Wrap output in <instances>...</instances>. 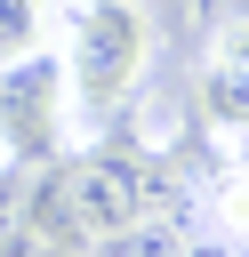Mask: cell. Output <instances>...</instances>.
Returning <instances> with one entry per match:
<instances>
[{"label":"cell","mask_w":249,"mask_h":257,"mask_svg":"<svg viewBox=\"0 0 249 257\" xmlns=\"http://www.w3.org/2000/svg\"><path fill=\"white\" fill-rule=\"evenodd\" d=\"M153 8L145 0H80L72 32H64V104H72V137H96L129 112V96L153 72Z\"/></svg>","instance_id":"1"},{"label":"cell","mask_w":249,"mask_h":257,"mask_svg":"<svg viewBox=\"0 0 249 257\" xmlns=\"http://www.w3.org/2000/svg\"><path fill=\"white\" fill-rule=\"evenodd\" d=\"M0 145L8 161L40 169V161H64L72 145V104H64V56H16L0 64Z\"/></svg>","instance_id":"2"},{"label":"cell","mask_w":249,"mask_h":257,"mask_svg":"<svg viewBox=\"0 0 249 257\" xmlns=\"http://www.w3.org/2000/svg\"><path fill=\"white\" fill-rule=\"evenodd\" d=\"M64 193H72V217L88 225V241H112V233H129L161 209V177H153L145 153H72Z\"/></svg>","instance_id":"3"},{"label":"cell","mask_w":249,"mask_h":257,"mask_svg":"<svg viewBox=\"0 0 249 257\" xmlns=\"http://www.w3.org/2000/svg\"><path fill=\"white\" fill-rule=\"evenodd\" d=\"M193 104H201L209 128L249 137V24H217V40L201 56V80H193Z\"/></svg>","instance_id":"4"},{"label":"cell","mask_w":249,"mask_h":257,"mask_svg":"<svg viewBox=\"0 0 249 257\" xmlns=\"http://www.w3.org/2000/svg\"><path fill=\"white\" fill-rule=\"evenodd\" d=\"M56 40V0H0V64L40 56Z\"/></svg>","instance_id":"5"},{"label":"cell","mask_w":249,"mask_h":257,"mask_svg":"<svg viewBox=\"0 0 249 257\" xmlns=\"http://www.w3.org/2000/svg\"><path fill=\"white\" fill-rule=\"evenodd\" d=\"M88 257H185V241H177L169 225H153V217H145V225H129V233H112V241H96Z\"/></svg>","instance_id":"6"},{"label":"cell","mask_w":249,"mask_h":257,"mask_svg":"<svg viewBox=\"0 0 249 257\" xmlns=\"http://www.w3.org/2000/svg\"><path fill=\"white\" fill-rule=\"evenodd\" d=\"M0 169H8V145H0Z\"/></svg>","instance_id":"7"}]
</instances>
